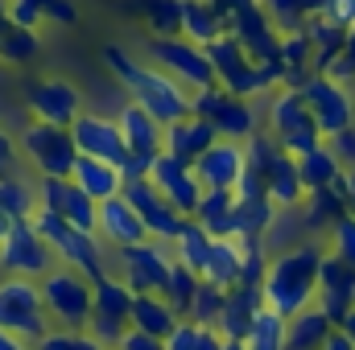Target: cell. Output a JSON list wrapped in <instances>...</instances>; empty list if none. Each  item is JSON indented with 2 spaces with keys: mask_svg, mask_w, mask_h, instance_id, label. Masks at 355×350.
Returning <instances> with one entry per match:
<instances>
[{
  "mask_svg": "<svg viewBox=\"0 0 355 350\" xmlns=\"http://www.w3.org/2000/svg\"><path fill=\"white\" fill-rule=\"evenodd\" d=\"M103 66L116 75V83L128 91L132 103H141L153 120L162 124H174L190 116V91L178 83L174 75H166L162 66H145L137 58H128L124 46H103Z\"/></svg>",
  "mask_w": 355,
  "mask_h": 350,
  "instance_id": "obj_1",
  "label": "cell"
},
{
  "mask_svg": "<svg viewBox=\"0 0 355 350\" xmlns=\"http://www.w3.org/2000/svg\"><path fill=\"white\" fill-rule=\"evenodd\" d=\"M327 248L306 239V243H293L285 252H277L268 260V276H265V305L277 309L281 317H293L302 309L314 305L318 297V268H322Z\"/></svg>",
  "mask_w": 355,
  "mask_h": 350,
  "instance_id": "obj_2",
  "label": "cell"
},
{
  "mask_svg": "<svg viewBox=\"0 0 355 350\" xmlns=\"http://www.w3.org/2000/svg\"><path fill=\"white\" fill-rule=\"evenodd\" d=\"M33 227H37L42 239L54 248V256H58L62 268H75V272H83L87 280L103 276V272H112V264H107V248H103L99 235L71 227L62 214H54V210H46V206L33 210Z\"/></svg>",
  "mask_w": 355,
  "mask_h": 350,
  "instance_id": "obj_3",
  "label": "cell"
},
{
  "mask_svg": "<svg viewBox=\"0 0 355 350\" xmlns=\"http://www.w3.org/2000/svg\"><path fill=\"white\" fill-rule=\"evenodd\" d=\"M0 330H8L25 342H42L54 330L37 280H29V276H4L0 280Z\"/></svg>",
  "mask_w": 355,
  "mask_h": 350,
  "instance_id": "obj_4",
  "label": "cell"
},
{
  "mask_svg": "<svg viewBox=\"0 0 355 350\" xmlns=\"http://www.w3.org/2000/svg\"><path fill=\"white\" fill-rule=\"evenodd\" d=\"M132 288L116 276V272H103L91 280V322H87V334L99 342L103 350H116L124 330L132 326Z\"/></svg>",
  "mask_w": 355,
  "mask_h": 350,
  "instance_id": "obj_5",
  "label": "cell"
},
{
  "mask_svg": "<svg viewBox=\"0 0 355 350\" xmlns=\"http://www.w3.org/2000/svg\"><path fill=\"white\" fill-rule=\"evenodd\" d=\"M42 301L46 313L58 330H87L91 322V280L75 268H50L42 280Z\"/></svg>",
  "mask_w": 355,
  "mask_h": 350,
  "instance_id": "obj_6",
  "label": "cell"
},
{
  "mask_svg": "<svg viewBox=\"0 0 355 350\" xmlns=\"http://www.w3.org/2000/svg\"><path fill=\"white\" fill-rule=\"evenodd\" d=\"M116 276L132 288V293H166L170 272H174V252L162 239H141L128 248H116Z\"/></svg>",
  "mask_w": 355,
  "mask_h": 350,
  "instance_id": "obj_7",
  "label": "cell"
},
{
  "mask_svg": "<svg viewBox=\"0 0 355 350\" xmlns=\"http://www.w3.org/2000/svg\"><path fill=\"white\" fill-rule=\"evenodd\" d=\"M268 132L293 157H302V153H310L314 145L327 140L322 128L314 124V116H310V107H306V99H302L297 87H281L272 95V103H268Z\"/></svg>",
  "mask_w": 355,
  "mask_h": 350,
  "instance_id": "obj_8",
  "label": "cell"
},
{
  "mask_svg": "<svg viewBox=\"0 0 355 350\" xmlns=\"http://www.w3.org/2000/svg\"><path fill=\"white\" fill-rule=\"evenodd\" d=\"M21 153L29 157V165L42 177H71L75 174V161H79V149H75V136L71 128H58V124H25L21 132Z\"/></svg>",
  "mask_w": 355,
  "mask_h": 350,
  "instance_id": "obj_9",
  "label": "cell"
},
{
  "mask_svg": "<svg viewBox=\"0 0 355 350\" xmlns=\"http://www.w3.org/2000/svg\"><path fill=\"white\" fill-rule=\"evenodd\" d=\"M149 58H153V66H162L166 75H174L178 83L186 91H198V87H219L215 83V66H211V58H207V50L202 46H194L190 37H149Z\"/></svg>",
  "mask_w": 355,
  "mask_h": 350,
  "instance_id": "obj_10",
  "label": "cell"
},
{
  "mask_svg": "<svg viewBox=\"0 0 355 350\" xmlns=\"http://www.w3.org/2000/svg\"><path fill=\"white\" fill-rule=\"evenodd\" d=\"M207 58H211V66H215V83L223 91H232V95H240V99H252V95L265 91L261 62L240 46V37H232V33L215 37V42L207 46Z\"/></svg>",
  "mask_w": 355,
  "mask_h": 350,
  "instance_id": "obj_11",
  "label": "cell"
},
{
  "mask_svg": "<svg viewBox=\"0 0 355 350\" xmlns=\"http://www.w3.org/2000/svg\"><path fill=\"white\" fill-rule=\"evenodd\" d=\"M50 268H58L54 248L42 239V231L29 223H12V231L0 239V272L4 276H29V280H42Z\"/></svg>",
  "mask_w": 355,
  "mask_h": 350,
  "instance_id": "obj_12",
  "label": "cell"
},
{
  "mask_svg": "<svg viewBox=\"0 0 355 350\" xmlns=\"http://www.w3.org/2000/svg\"><path fill=\"white\" fill-rule=\"evenodd\" d=\"M302 99H306V107H310V116H314V124L322 128V136L331 140V136H339L343 128H352L355 124V99L352 91L343 87V83H335L331 75H310L306 83H302Z\"/></svg>",
  "mask_w": 355,
  "mask_h": 350,
  "instance_id": "obj_13",
  "label": "cell"
},
{
  "mask_svg": "<svg viewBox=\"0 0 355 350\" xmlns=\"http://www.w3.org/2000/svg\"><path fill=\"white\" fill-rule=\"evenodd\" d=\"M21 99H25L29 116L42 120V124L71 128L83 116V95H79V87L71 79H25Z\"/></svg>",
  "mask_w": 355,
  "mask_h": 350,
  "instance_id": "obj_14",
  "label": "cell"
},
{
  "mask_svg": "<svg viewBox=\"0 0 355 350\" xmlns=\"http://www.w3.org/2000/svg\"><path fill=\"white\" fill-rule=\"evenodd\" d=\"M120 194H124V198H128V206L141 214V223H145L149 239L174 243L178 231H182V223H186V214H178L174 206L162 198V190H157L149 177H132V181H124V190H120Z\"/></svg>",
  "mask_w": 355,
  "mask_h": 350,
  "instance_id": "obj_15",
  "label": "cell"
},
{
  "mask_svg": "<svg viewBox=\"0 0 355 350\" xmlns=\"http://www.w3.org/2000/svg\"><path fill=\"white\" fill-rule=\"evenodd\" d=\"M37 206L62 214L71 227H79V231H91V235H95L99 202L91 198L79 181H71V177H42V181H37Z\"/></svg>",
  "mask_w": 355,
  "mask_h": 350,
  "instance_id": "obj_16",
  "label": "cell"
},
{
  "mask_svg": "<svg viewBox=\"0 0 355 350\" xmlns=\"http://www.w3.org/2000/svg\"><path fill=\"white\" fill-rule=\"evenodd\" d=\"M227 33L240 37V46L257 58V62H281V33L268 21L261 0H244L232 17H227Z\"/></svg>",
  "mask_w": 355,
  "mask_h": 350,
  "instance_id": "obj_17",
  "label": "cell"
},
{
  "mask_svg": "<svg viewBox=\"0 0 355 350\" xmlns=\"http://www.w3.org/2000/svg\"><path fill=\"white\" fill-rule=\"evenodd\" d=\"M149 181L162 190V198L174 206L178 214L194 219V210H198V198H202V185H198V174H194V165L178 161L174 153H166V149H162V153L153 157Z\"/></svg>",
  "mask_w": 355,
  "mask_h": 350,
  "instance_id": "obj_18",
  "label": "cell"
},
{
  "mask_svg": "<svg viewBox=\"0 0 355 350\" xmlns=\"http://www.w3.org/2000/svg\"><path fill=\"white\" fill-rule=\"evenodd\" d=\"M71 136H75L79 157H99V161H112V165H124L128 161V145H124V132H120L116 116L83 111L71 124Z\"/></svg>",
  "mask_w": 355,
  "mask_h": 350,
  "instance_id": "obj_19",
  "label": "cell"
},
{
  "mask_svg": "<svg viewBox=\"0 0 355 350\" xmlns=\"http://www.w3.org/2000/svg\"><path fill=\"white\" fill-rule=\"evenodd\" d=\"M314 305L331 317V326L339 330L347 322V313L355 309V268L339 256H322V268H318V297Z\"/></svg>",
  "mask_w": 355,
  "mask_h": 350,
  "instance_id": "obj_20",
  "label": "cell"
},
{
  "mask_svg": "<svg viewBox=\"0 0 355 350\" xmlns=\"http://www.w3.org/2000/svg\"><path fill=\"white\" fill-rule=\"evenodd\" d=\"M248 169V157H244V145L240 140H215L198 161H194V174L202 190H236V181Z\"/></svg>",
  "mask_w": 355,
  "mask_h": 350,
  "instance_id": "obj_21",
  "label": "cell"
},
{
  "mask_svg": "<svg viewBox=\"0 0 355 350\" xmlns=\"http://www.w3.org/2000/svg\"><path fill=\"white\" fill-rule=\"evenodd\" d=\"M95 235L103 239V248H128V243H141V239H149V231H145V223H141V214L128 206V198L124 194H116V198H107V202H99V223H95Z\"/></svg>",
  "mask_w": 355,
  "mask_h": 350,
  "instance_id": "obj_22",
  "label": "cell"
},
{
  "mask_svg": "<svg viewBox=\"0 0 355 350\" xmlns=\"http://www.w3.org/2000/svg\"><path fill=\"white\" fill-rule=\"evenodd\" d=\"M116 124H120V132H124V145H128V157H157L162 153V136H166V124L162 120H153L141 103H124L120 107V116H116Z\"/></svg>",
  "mask_w": 355,
  "mask_h": 350,
  "instance_id": "obj_23",
  "label": "cell"
},
{
  "mask_svg": "<svg viewBox=\"0 0 355 350\" xmlns=\"http://www.w3.org/2000/svg\"><path fill=\"white\" fill-rule=\"evenodd\" d=\"M219 140V132H215V124L211 120H198V116H186V120H174V124H166V136H162V149L166 153H174L178 161H186V165H194L211 145Z\"/></svg>",
  "mask_w": 355,
  "mask_h": 350,
  "instance_id": "obj_24",
  "label": "cell"
},
{
  "mask_svg": "<svg viewBox=\"0 0 355 350\" xmlns=\"http://www.w3.org/2000/svg\"><path fill=\"white\" fill-rule=\"evenodd\" d=\"M265 309V288H257V284H232L227 288V297H223V313H219V334L223 338H240L244 342V334H248V326H252V317Z\"/></svg>",
  "mask_w": 355,
  "mask_h": 350,
  "instance_id": "obj_25",
  "label": "cell"
},
{
  "mask_svg": "<svg viewBox=\"0 0 355 350\" xmlns=\"http://www.w3.org/2000/svg\"><path fill=\"white\" fill-rule=\"evenodd\" d=\"M207 120L215 124V132H219L223 140H240V145H244L252 132H261V128H257V111H252V103L240 99V95H232V91H223V87H219V95H215Z\"/></svg>",
  "mask_w": 355,
  "mask_h": 350,
  "instance_id": "obj_26",
  "label": "cell"
},
{
  "mask_svg": "<svg viewBox=\"0 0 355 350\" xmlns=\"http://www.w3.org/2000/svg\"><path fill=\"white\" fill-rule=\"evenodd\" d=\"M116 12L141 21L149 37H174L182 33V0H112Z\"/></svg>",
  "mask_w": 355,
  "mask_h": 350,
  "instance_id": "obj_27",
  "label": "cell"
},
{
  "mask_svg": "<svg viewBox=\"0 0 355 350\" xmlns=\"http://www.w3.org/2000/svg\"><path fill=\"white\" fill-rule=\"evenodd\" d=\"M265 190L268 198L277 202V210H297L306 202V185H302V174H297V157L293 153H281L265 174Z\"/></svg>",
  "mask_w": 355,
  "mask_h": 350,
  "instance_id": "obj_28",
  "label": "cell"
},
{
  "mask_svg": "<svg viewBox=\"0 0 355 350\" xmlns=\"http://www.w3.org/2000/svg\"><path fill=\"white\" fill-rule=\"evenodd\" d=\"M277 202L268 198V194H248V198H240L236 194V239H265L268 231H272V223H277Z\"/></svg>",
  "mask_w": 355,
  "mask_h": 350,
  "instance_id": "obj_29",
  "label": "cell"
},
{
  "mask_svg": "<svg viewBox=\"0 0 355 350\" xmlns=\"http://www.w3.org/2000/svg\"><path fill=\"white\" fill-rule=\"evenodd\" d=\"M236 190H202L194 219L215 235V239H236Z\"/></svg>",
  "mask_w": 355,
  "mask_h": 350,
  "instance_id": "obj_30",
  "label": "cell"
},
{
  "mask_svg": "<svg viewBox=\"0 0 355 350\" xmlns=\"http://www.w3.org/2000/svg\"><path fill=\"white\" fill-rule=\"evenodd\" d=\"M223 33H227V21L219 17V8L211 0H182V37H190L194 46L207 50Z\"/></svg>",
  "mask_w": 355,
  "mask_h": 350,
  "instance_id": "obj_31",
  "label": "cell"
},
{
  "mask_svg": "<svg viewBox=\"0 0 355 350\" xmlns=\"http://www.w3.org/2000/svg\"><path fill=\"white\" fill-rule=\"evenodd\" d=\"M71 181H79L95 202H107V198H116V194L124 190V174H120V165L99 161V157H79Z\"/></svg>",
  "mask_w": 355,
  "mask_h": 350,
  "instance_id": "obj_32",
  "label": "cell"
},
{
  "mask_svg": "<svg viewBox=\"0 0 355 350\" xmlns=\"http://www.w3.org/2000/svg\"><path fill=\"white\" fill-rule=\"evenodd\" d=\"M128 322H132L137 330H145V334L166 338L182 317L174 313V305L166 301V293H137V297H132V317H128Z\"/></svg>",
  "mask_w": 355,
  "mask_h": 350,
  "instance_id": "obj_33",
  "label": "cell"
},
{
  "mask_svg": "<svg viewBox=\"0 0 355 350\" xmlns=\"http://www.w3.org/2000/svg\"><path fill=\"white\" fill-rule=\"evenodd\" d=\"M297 174H302L306 194H314V190H327V185H335V181L343 177V161H339V153L322 140V145H314L310 153L297 157Z\"/></svg>",
  "mask_w": 355,
  "mask_h": 350,
  "instance_id": "obj_34",
  "label": "cell"
},
{
  "mask_svg": "<svg viewBox=\"0 0 355 350\" xmlns=\"http://www.w3.org/2000/svg\"><path fill=\"white\" fill-rule=\"evenodd\" d=\"M306 219H302V227L306 231H331L343 214H352L347 210V198H343V190H339V181L335 185H327V190H314V194H306Z\"/></svg>",
  "mask_w": 355,
  "mask_h": 350,
  "instance_id": "obj_35",
  "label": "cell"
},
{
  "mask_svg": "<svg viewBox=\"0 0 355 350\" xmlns=\"http://www.w3.org/2000/svg\"><path fill=\"white\" fill-rule=\"evenodd\" d=\"M331 334H335L331 317L318 305H310V309H302V313L289 317V347L285 350H322Z\"/></svg>",
  "mask_w": 355,
  "mask_h": 350,
  "instance_id": "obj_36",
  "label": "cell"
},
{
  "mask_svg": "<svg viewBox=\"0 0 355 350\" xmlns=\"http://www.w3.org/2000/svg\"><path fill=\"white\" fill-rule=\"evenodd\" d=\"M211 243H215V235H211L198 219H186V223H182V231H178V239L170 243V252H174L178 264H186L190 272H198V276H202L207 256H211Z\"/></svg>",
  "mask_w": 355,
  "mask_h": 350,
  "instance_id": "obj_37",
  "label": "cell"
},
{
  "mask_svg": "<svg viewBox=\"0 0 355 350\" xmlns=\"http://www.w3.org/2000/svg\"><path fill=\"white\" fill-rule=\"evenodd\" d=\"M306 37H310V46H314V71L322 75L339 54H343V42H347V29H339V25H331L327 17H310L306 21Z\"/></svg>",
  "mask_w": 355,
  "mask_h": 350,
  "instance_id": "obj_38",
  "label": "cell"
},
{
  "mask_svg": "<svg viewBox=\"0 0 355 350\" xmlns=\"http://www.w3.org/2000/svg\"><path fill=\"white\" fill-rule=\"evenodd\" d=\"M244 347L248 350H285L289 347V317H281L277 309H261L244 334Z\"/></svg>",
  "mask_w": 355,
  "mask_h": 350,
  "instance_id": "obj_39",
  "label": "cell"
},
{
  "mask_svg": "<svg viewBox=\"0 0 355 350\" xmlns=\"http://www.w3.org/2000/svg\"><path fill=\"white\" fill-rule=\"evenodd\" d=\"M240 260H244L240 239H215L211 243V256H207V268H202V280L232 288L240 280Z\"/></svg>",
  "mask_w": 355,
  "mask_h": 350,
  "instance_id": "obj_40",
  "label": "cell"
},
{
  "mask_svg": "<svg viewBox=\"0 0 355 350\" xmlns=\"http://www.w3.org/2000/svg\"><path fill=\"white\" fill-rule=\"evenodd\" d=\"M0 210L12 219V223H29L33 210H37V185L21 181V177L4 174L0 177Z\"/></svg>",
  "mask_w": 355,
  "mask_h": 350,
  "instance_id": "obj_41",
  "label": "cell"
},
{
  "mask_svg": "<svg viewBox=\"0 0 355 350\" xmlns=\"http://www.w3.org/2000/svg\"><path fill=\"white\" fill-rule=\"evenodd\" d=\"M268 21L277 25V33H297L306 29V21L322 8V0H261Z\"/></svg>",
  "mask_w": 355,
  "mask_h": 350,
  "instance_id": "obj_42",
  "label": "cell"
},
{
  "mask_svg": "<svg viewBox=\"0 0 355 350\" xmlns=\"http://www.w3.org/2000/svg\"><path fill=\"white\" fill-rule=\"evenodd\" d=\"M37 50H42L37 29L8 25V29L0 33V62H8V66H29V62L37 58Z\"/></svg>",
  "mask_w": 355,
  "mask_h": 350,
  "instance_id": "obj_43",
  "label": "cell"
},
{
  "mask_svg": "<svg viewBox=\"0 0 355 350\" xmlns=\"http://www.w3.org/2000/svg\"><path fill=\"white\" fill-rule=\"evenodd\" d=\"M223 297L227 288L223 284H211V280H198V293H194V305H190V322L202 326V330H215L219 326V313H223Z\"/></svg>",
  "mask_w": 355,
  "mask_h": 350,
  "instance_id": "obj_44",
  "label": "cell"
},
{
  "mask_svg": "<svg viewBox=\"0 0 355 350\" xmlns=\"http://www.w3.org/2000/svg\"><path fill=\"white\" fill-rule=\"evenodd\" d=\"M198 272H190L186 264L174 260V272H170V284H166V301L174 305L178 317H186L190 313V305H194V293H198Z\"/></svg>",
  "mask_w": 355,
  "mask_h": 350,
  "instance_id": "obj_45",
  "label": "cell"
},
{
  "mask_svg": "<svg viewBox=\"0 0 355 350\" xmlns=\"http://www.w3.org/2000/svg\"><path fill=\"white\" fill-rule=\"evenodd\" d=\"M240 248H244V260H240V280L236 284H265V276H268V248H265V239H240Z\"/></svg>",
  "mask_w": 355,
  "mask_h": 350,
  "instance_id": "obj_46",
  "label": "cell"
},
{
  "mask_svg": "<svg viewBox=\"0 0 355 350\" xmlns=\"http://www.w3.org/2000/svg\"><path fill=\"white\" fill-rule=\"evenodd\" d=\"M33 350H103L95 338H91L87 330H50L42 342H33Z\"/></svg>",
  "mask_w": 355,
  "mask_h": 350,
  "instance_id": "obj_47",
  "label": "cell"
},
{
  "mask_svg": "<svg viewBox=\"0 0 355 350\" xmlns=\"http://www.w3.org/2000/svg\"><path fill=\"white\" fill-rule=\"evenodd\" d=\"M327 239H331V256H339V260H347L355 268V214H343L331 231H327Z\"/></svg>",
  "mask_w": 355,
  "mask_h": 350,
  "instance_id": "obj_48",
  "label": "cell"
},
{
  "mask_svg": "<svg viewBox=\"0 0 355 350\" xmlns=\"http://www.w3.org/2000/svg\"><path fill=\"white\" fill-rule=\"evenodd\" d=\"M37 12H42V21H58V25H79V8L71 4V0H29Z\"/></svg>",
  "mask_w": 355,
  "mask_h": 350,
  "instance_id": "obj_49",
  "label": "cell"
},
{
  "mask_svg": "<svg viewBox=\"0 0 355 350\" xmlns=\"http://www.w3.org/2000/svg\"><path fill=\"white\" fill-rule=\"evenodd\" d=\"M198 338H202V326H194L190 317H182L174 330L166 334V350H198Z\"/></svg>",
  "mask_w": 355,
  "mask_h": 350,
  "instance_id": "obj_50",
  "label": "cell"
},
{
  "mask_svg": "<svg viewBox=\"0 0 355 350\" xmlns=\"http://www.w3.org/2000/svg\"><path fill=\"white\" fill-rule=\"evenodd\" d=\"M318 17H327V21L339 25V29H352L355 25V0H322Z\"/></svg>",
  "mask_w": 355,
  "mask_h": 350,
  "instance_id": "obj_51",
  "label": "cell"
},
{
  "mask_svg": "<svg viewBox=\"0 0 355 350\" xmlns=\"http://www.w3.org/2000/svg\"><path fill=\"white\" fill-rule=\"evenodd\" d=\"M4 17H8L12 25H21V29H37V25H42V12H37L29 0H8Z\"/></svg>",
  "mask_w": 355,
  "mask_h": 350,
  "instance_id": "obj_52",
  "label": "cell"
},
{
  "mask_svg": "<svg viewBox=\"0 0 355 350\" xmlns=\"http://www.w3.org/2000/svg\"><path fill=\"white\" fill-rule=\"evenodd\" d=\"M116 350H166V338H157V334H145V330L128 326Z\"/></svg>",
  "mask_w": 355,
  "mask_h": 350,
  "instance_id": "obj_53",
  "label": "cell"
},
{
  "mask_svg": "<svg viewBox=\"0 0 355 350\" xmlns=\"http://www.w3.org/2000/svg\"><path fill=\"white\" fill-rule=\"evenodd\" d=\"M327 145H331V149L339 153V161H343V169H355V124H352V128H343L339 136H331Z\"/></svg>",
  "mask_w": 355,
  "mask_h": 350,
  "instance_id": "obj_54",
  "label": "cell"
},
{
  "mask_svg": "<svg viewBox=\"0 0 355 350\" xmlns=\"http://www.w3.org/2000/svg\"><path fill=\"white\" fill-rule=\"evenodd\" d=\"M12 169H17V140L0 128V177L12 174Z\"/></svg>",
  "mask_w": 355,
  "mask_h": 350,
  "instance_id": "obj_55",
  "label": "cell"
},
{
  "mask_svg": "<svg viewBox=\"0 0 355 350\" xmlns=\"http://www.w3.org/2000/svg\"><path fill=\"white\" fill-rule=\"evenodd\" d=\"M149 169H153V161H149V157H128V161L120 165L124 181H132V177H149Z\"/></svg>",
  "mask_w": 355,
  "mask_h": 350,
  "instance_id": "obj_56",
  "label": "cell"
},
{
  "mask_svg": "<svg viewBox=\"0 0 355 350\" xmlns=\"http://www.w3.org/2000/svg\"><path fill=\"white\" fill-rule=\"evenodd\" d=\"M339 190H343V198H347V210L355 214V169H343V177H339Z\"/></svg>",
  "mask_w": 355,
  "mask_h": 350,
  "instance_id": "obj_57",
  "label": "cell"
},
{
  "mask_svg": "<svg viewBox=\"0 0 355 350\" xmlns=\"http://www.w3.org/2000/svg\"><path fill=\"white\" fill-rule=\"evenodd\" d=\"M0 350H33V342H25V338H17V334L0 330Z\"/></svg>",
  "mask_w": 355,
  "mask_h": 350,
  "instance_id": "obj_58",
  "label": "cell"
},
{
  "mask_svg": "<svg viewBox=\"0 0 355 350\" xmlns=\"http://www.w3.org/2000/svg\"><path fill=\"white\" fill-rule=\"evenodd\" d=\"M198 350H223V334H219V330H202Z\"/></svg>",
  "mask_w": 355,
  "mask_h": 350,
  "instance_id": "obj_59",
  "label": "cell"
},
{
  "mask_svg": "<svg viewBox=\"0 0 355 350\" xmlns=\"http://www.w3.org/2000/svg\"><path fill=\"white\" fill-rule=\"evenodd\" d=\"M322 350H355V342L343 334V330H335V334L327 338V347H322Z\"/></svg>",
  "mask_w": 355,
  "mask_h": 350,
  "instance_id": "obj_60",
  "label": "cell"
},
{
  "mask_svg": "<svg viewBox=\"0 0 355 350\" xmlns=\"http://www.w3.org/2000/svg\"><path fill=\"white\" fill-rule=\"evenodd\" d=\"M339 330H343V334H347V338H352V342H355V309H352V313H347V322H343Z\"/></svg>",
  "mask_w": 355,
  "mask_h": 350,
  "instance_id": "obj_61",
  "label": "cell"
},
{
  "mask_svg": "<svg viewBox=\"0 0 355 350\" xmlns=\"http://www.w3.org/2000/svg\"><path fill=\"white\" fill-rule=\"evenodd\" d=\"M8 231H12V219H8V214H4V210H0V239H4V235H8Z\"/></svg>",
  "mask_w": 355,
  "mask_h": 350,
  "instance_id": "obj_62",
  "label": "cell"
},
{
  "mask_svg": "<svg viewBox=\"0 0 355 350\" xmlns=\"http://www.w3.org/2000/svg\"><path fill=\"white\" fill-rule=\"evenodd\" d=\"M223 350H248L240 338H223Z\"/></svg>",
  "mask_w": 355,
  "mask_h": 350,
  "instance_id": "obj_63",
  "label": "cell"
},
{
  "mask_svg": "<svg viewBox=\"0 0 355 350\" xmlns=\"http://www.w3.org/2000/svg\"><path fill=\"white\" fill-rule=\"evenodd\" d=\"M4 8H8V0H0V17H4Z\"/></svg>",
  "mask_w": 355,
  "mask_h": 350,
  "instance_id": "obj_64",
  "label": "cell"
}]
</instances>
